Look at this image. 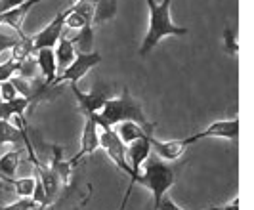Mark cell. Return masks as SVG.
<instances>
[{
  "instance_id": "23",
  "label": "cell",
  "mask_w": 254,
  "mask_h": 210,
  "mask_svg": "<svg viewBox=\"0 0 254 210\" xmlns=\"http://www.w3.org/2000/svg\"><path fill=\"white\" fill-rule=\"evenodd\" d=\"M17 67H19V63L15 62V60H8V62L0 63V82H4V80H10L12 76L17 74Z\"/></svg>"
},
{
  "instance_id": "8",
  "label": "cell",
  "mask_w": 254,
  "mask_h": 210,
  "mask_svg": "<svg viewBox=\"0 0 254 210\" xmlns=\"http://www.w3.org/2000/svg\"><path fill=\"white\" fill-rule=\"evenodd\" d=\"M69 12H71V6H69V8H65V10H62V12L56 13V17H54L50 23L40 31V33H37L35 37H31V42H33L35 52L40 50V48H54V46L58 44L60 37L64 35L65 19H67Z\"/></svg>"
},
{
  "instance_id": "26",
  "label": "cell",
  "mask_w": 254,
  "mask_h": 210,
  "mask_svg": "<svg viewBox=\"0 0 254 210\" xmlns=\"http://www.w3.org/2000/svg\"><path fill=\"white\" fill-rule=\"evenodd\" d=\"M159 210H184V209L178 207L168 195H165V197L161 199V203H159ZM206 210H220V209H206Z\"/></svg>"
},
{
  "instance_id": "17",
  "label": "cell",
  "mask_w": 254,
  "mask_h": 210,
  "mask_svg": "<svg viewBox=\"0 0 254 210\" xmlns=\"http://www.w3.org/2000/svg\"><path fill=\"white\" fill-rule=\"evenodd\" d=\"M31 99L15 98L13 101H0V121H10V117H25Z\"/></svg>"
},
{
  "instance_id": "24",
  "label": "cell",
  "mask_w": 254,
  "mask_h": 210,
  "mask_svg": "<svg viewBox=\"0 0 254 210\" xmlns=\"http://www.w3.org/2000/svg\"><path fill=\"white\" fill-rule=\"evenodd\" d=\"M15 98H19V96H17V90L12 84V80L0 82V99L2 101H13Z\"/></svg>"
},
{
  "instance_id": "4",
  "label": "cell",
  "mask_w": 254,
  "mask_h": 210,
  "mask_svg": "<svg viewBox=\"0 0 254 210\" xmlns=\"http://www.w3.org/2000/svg\"><path fill=\"white\" fill-rule=\"evenodd\" d=\"M100 63H102V54H98V52H76L75 60L71 62V65L65 69L64 73L58 74L48 88L60 86V84H65V82L67 84H78V80L82 76H86L90 69H94Z\"/></svg>"
},
{
  "instance_id": "10",
  "label": "cell",
  "mask_w": 254,
  "mask_h": 210,
  "mask_svg": "<svg viewBox=\"0 0 254 210\" xmlns=\"http://www.w3.org/2000/svg\"><path fill=\"white\" fill-rule=\"evenodd\" d=\"M204 138H222V140H237L239 138V119H228V121H216L206 126L203 132L193 134V143L201 141Z\"/></svg>"
},
{
  "instance_id": "7",
  "label": "cell",
  "mask_w": 254,
  "mask_h": 210,
  "mask_svg": "<svg viewBox=\"0 0 254 210\" xmlns=\"http://www.w3.org/2000/svg\"><path fill=\"white\" fill-rule=\"evenodd\" d=\"M96 149H100V128H98L94 115H88V117H84V126H82V136H80L78 151H76L75 157L69 161V164L73 168H76L80 164V161L90 157Z\"/></svg>"
},
{
  "instance_id": "27",
  "label": "cell",
  "mask_w": 254,
  "mask_h": 210,
  "mask_svg": "<svg viewBox=\"0 0 254 210\" xmlns=\"http://www.w3.org/2000/svg\"><path fill=\"white\" fill-rule=\"evenodd\" d=\"M25 0H0V13H6L13 10V8H19Z\"/></svg>"
},
{
  "instance_id": "3",
  "label": "cell",
  "mask_w": 254,
  "mask_h": 210,
  "mask_svg": "<svg viewBox=\"0 0 254 210\" xmlns=\"http://www.w3.org/2000/svg\"><path fill=\"white\" fill-rule=\"evenodd\" d=\"M145 4L149 10V27H147L145 38L140 46L141 58H147V54L165 37H184L190 33L188 27H182V25H176L172 21V17H170L172 0H163V2L145 0Z\"/></svg>"
},
{
  "instance_id": "29",
  "label": "cell",
  "mask_w": 254,
  "mask_h": 210,
  "mask_svg": "<svg viewBox=\"0 0 254 210\" xmlns=\"http://www.w3.org/2000/svg\"><path fill=\"white\" fill-rule=\"evenodd\" d=\"M220 210H239V199H233L228 207H224V209H220Z\"/></svg>"
},
{
  "instance_id": "1",
  "label": "cell",
  "mask_w": 254,
  "mask_h": 210,
  "mask_svg": "<svg viewBox=\"0 0 254 210\" xmlns=\"http://www.w3.org/2000/svg\"><path fill=\"white\" fill-rule=\"evenodd\" d=\"M94 119H96L98 124L111 126V128H113L115 124L130 121V123L140 124L141 128L145 132H149V134H153V128H155V124L145 117L140 101H136V99L132 98L128 86H123L119 96H113V98L107 99L105 105L102 107V111L98 113V115H94Z\"/></svg>"
},
{
  "instance_id": "21",
  "label": "cell",
  "mask_w": 254,
  "mask_h": 210,
  "mask_svg": "<svg viewBox=\"0 0 254 210\" xmlns=\"http://www.w3.org/2000/svg\"><path fill=\"white\" fill-rule=\"evenodd\" d=\"M21 141H23V136L17 126H13L10 121H0V145H6V143L19 145Z\"/></svg>"
},
{
  "instance_id": "30",
  "label": "cell",
  "mask_w": 254,
  "mask_h": 210,
  "mask_svg": "<svg viewBox=\"0 0 254 210\" xmlns=\"http://www.w3.org/2000/svg\"><path fill=\"white\" fill-rule=\"evenodd\" d=\"M0 209H2V205H0Z\"/></svg>"
},
{
  "instance_id": "22",
  "label": "cell",
  "mask_w": 254,
  "mask_h": 210,
  "mask_svg": "<svg viewBox=\"0 0 254 210\" xmlns=\"http://www.w3.org/2000/svg\"><path fill=\"white\" fill-rule=\"evenodd\" d=\"M224 50L231 54V56H235L237 52H239V44H237V40H235V29L233 27H228L226 31H224Z\"/></svg>"
},
{
  "instance_id": "25",
  "label": "cell",
  "mask_w": 254,
  "mask_h": 210,
  "mask_svg": "<svg viewBox=\"0 0 254 210\" xmlns=\"http://www.w3.org/2000/svg\"><path fill=\"white\" fill-rule=\"evenodd\" d=\"M31 209H37L31 199H17L15 203H10V205H6V207L2 205L0 210H31Z\"/></svg>"
},
{
  "instance_id": "15",
  "label": "cell",
  "mask_w": 254,
  "mask_h": 210,
  "mask_svg": "<svg viewBox=\"0 0 254 210\" xmlns=\"http://www.w3.org/2000/svg\"><path fill=\"white\" fill-rule=\"evenodd\" d=\"M54 54H56V65H58V74L64 73L65 69L71 65V62L75 60L76 56V48L73 44L71 38H67L65 35L60 37L58 44L54 46Z\"/></svg>"
},
{
  "instance_id": "5",
  "label": "cell",
  "mask_w": 254,
  "mask_h": 210,
  "mask_svg": "<svg viewBox=\"0 0 254 210\" xmlns=\"http://www.w3.org/2000/svg\"><path fill=\"white\" fill-rule=\"evenodd\" d=\"M100 128V147L107 153V157L113 161V164L121 170L130 176V180H134V172L132 168L128 166L127 162V145L119 140V136L115 134V130L111 126H102L98 124Z\"/></svg>"
},
{
  "instance_id": "18",
  "label": "cell",
  "mask_w": 254,
  "mask_h": 210,
  "mask_svg": "<svg viewBox=\"0 0 254 210\" xmlns=\"http://www.w3.org/2000/svg\"><path fill=\"white\" fill-rule=\"evenodd\" d=\"M21 155H23V149L15 147L0 157V176L2 178L10 180V178L15 176V170H17L19 161H21Z\"/></svg>"
},
{
  "instance_id": "12",
  "label": "cell",
  "mask_w": 254,
  "mask_h": 210,
  "mask_svg": "<svg viewBox=\"0 0 254 210\" xmlns=\"http://www.w3.org/2000/svg\"><path fill=\"white\" fill-rule=\"evenodd\" d=\"M149 155H151L149 136L140 138V140H136V141H132V143L127 145V162H128V166L132 168V172H134V180H136V176L140 174L141 164L145 162V159H147ZM134 180H130V182H134Z\"/></svg>"
},
{
  "instance_id": "16",
  "label": "cell",
  "mask_w": 254,
  "mask_h": 210,
  "mask_svg": "<svg viewBox=\"0 0 254 210\" xmlns=\"http://www.w3.org/2000/svg\"><path fill=\"white\" fill-rule=\"evenodd\" d=\"M115 134L119 136V140L125 143V145H128V143H132V141H136V140H140V138H145V136H151L149 132H145L143 128H141L140 124L136 123H130V121H127V123H119L113 126Z\"/></svg>"
},
{
  "instance_id": "11",
  "label": "cell",
  "mask_w": 254,
  "mask_h": 210,
  "mask_svg": "<svg viewBox=\"0 0 254 210\" xmlns=\"http://www.w3.org/2000/svg\"><path fill=\"white\" fill-rule=\"evenodd\" d=\"M35 170H37L38 182H40V186H42V189H44V195H46L48 207H56V203L60 201V193H62V184H60V180H58L56 172L52 170L50 166L40 164V162L35 166Z\"/></svg>"
},
{
  "instance_id": "28",
  "label": "cell",
  "mask_w": 254,
  "mask_h": 210,
  "mask_svg": "<svg viewBox=\"0 0 254 210\" xmlns=\"http://www.w3.org/2000/svg\"><path fill=\"white\" fill-rule=\"evenodd\" d=\"M130 193H132V184L128 186L127 193H125V197H123V203H121V207H119V210H127V207H128V199H130Z\"/></svg>"
},
{
  "instance_id": "14",
  "label": "cell",
  "mask_w": 254,
  "mask_h": 210,
  "mask_svg": "<svg viewBox=\"0 0 254 210\" xmlns=\"http://www.w3.org/2000/svg\"><path fill=\"white\" fill-rule=\"evenodd\" d=\"M38 2H44V0H25L19 8H13L10 12L0 13V25H10L19 37L25 38L27 35L23 33V29H21V21H23V17L27 15V12H29L35 4H38Z\"/></svg>"
},
{
  "instance_id": "2",
  "label": "cell",
  "mask_w": 254,
  "mask_h": 210,
  "mask_svg": "<svg viewBox=\"0 0 254 210\" xmlns=\"http://www.w3.org/2000/svg\"><path fill=\"white\" fill-rule=\"evenodd\" d=\"M180 168L182 164L176 166L172 162L161 161L157 155H149L145 162L141 164L140 174L136 176L134 182H130L132 186L134 184H140V186L147 187L153 195V210H159V203L161 199L168 193V189L176 184L180 176Z\"/></svg>"
},
{
  "instance_id": "9",
  "label": "cell",
  "mask_w": 254,
  "mask_h": 210,
  "mask_svg": "<svg viewBox=\"0 0 254 210\" xmlns=\"http://www.w3.org/2000/svg\"><path fill=\"white\" fill-rule=\"evenodd\" d=\"M149 145L151 153L157 155L161 161L165 162H176L186 153V149L193 145V140L190 138H182V140H159V138L149 136Z\"/></svg>"
},
{
  "instance_id": "19",
  "label": "cell",
  "mask_w": 254,
  "mask_h": 210,
  "mask_svg": "<svg viewBox=\"0 0 254 210\" xmlns=\"http://www.w3.org/2000/svg\"><path fill=\"white\" fill-rule=\"evenodd\" d=\"M8 186L13 189V193L19 199H31L35 193V186H37V178L35 176H29V178H2Z\"/></svg>"
},
{
  "instance_id": "6",
  "label": "cell",
  "mask_w": 254,
  "mask_h": 210,
  "mask_svg": "<svg viewBox=\"0 0 254 210\" xmlns=\"http://www.w3.org/2000/svg\"><path fill=\"white\" fill-rule=\"evenodd\" d=\"M69 86H71V92H73V96H75V99H76L78 111L82 113L84 117H88V115H98V113L102 111L103 105H105V101L109 98H113L109 88L100 86V88L90 90V92H84V90L78 88V84H69Z\"/></svg>"
},
{
  "instance_id": "20",
  "label": "cell",
  "mask_w": 254,
  "mask_h": 210,
  "mask_svg": "<svg viewBox=\"0 0 254 210\" xmlns=\"http://www.w3.org/2000/svg\"><path fill=\"white\" fill-rule=\"evenodd\" d=\"M117 13V0H96L94 8V27L113 19Z\"/></svg>"
},
{
  "instance_id": "13",
  "label": "cell",
  "mask_w": 254,
  "mask_h": 210,
  "mask_svg": "<svg viewBox=\"0 0 254 210\" xmlns=\"http://www.w3.org/2000/svg\"><path fill=\"white\" fill-rule=\"evenodd\" d=\"M35 62L38 71L44 74V90L50 86L52 80L58 76V65H56V54L54 48H40L35 52Z\"/></svg>"
}]
</instances>
